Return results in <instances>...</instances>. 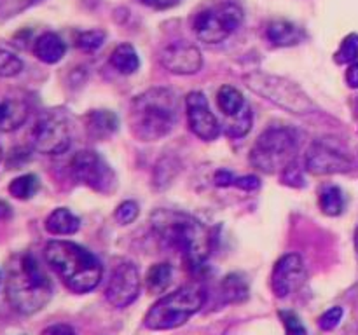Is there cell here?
I'll return each instance as SVG.
<instances>
[{"mask_svg": "<svg viewBox=\"0 0 358 335\" xmlns=\"http://www.w3.org/2000/svg\"><path fill=\"white\" fill-rule=\"evenodd\" d=\"M205 304V292L199 286L187 285L157 300L143 316V327L149 330H173L191 320Z\"/></svg>", "mask_w": 358, "mask_h": 335, "instance_id": "cell-5", "label": "cell"}, {"mask_svg": "<svg viewBox=\"0 0 358 335\" xmlns=\"http://www.w3.org/2000/svg\"><path fill=\"white\" fill-rule=\"evenodd\" d=\"M28 117V105L21 98L0 100V131H14Z\"/></svg>", "mask_w": 358, "mask_h": 335, "instance_id": "cell-17", "label": "cell"}, {"mask_svg": "<svg viewBox=\"0 0 358 335\" xmlns=\"http://www.w3.org/2000/svg\"><path fill=\"white\" fill-rule=\"evenodd\" d=\"M110 65L117 70L119 73L131 75L138 70L140 58L136 54L135 47L131 44H119L110 54Z\"/></svg>", "mask_w": 358, "mask_h": 335, "instance_id": "cell-23", "label": "cell"}, {"mask_svg": "<svg viewBox=\"0 0 358 335\" xmlns=\"http://www.w3.org/2000/svg\"><path fill=\"white\" fill-rule=\"evenodd\" d=\"M105 31L103 30H86L77 34L76 37V45L84 52H93L96 49L101 47V44L105 42Z\"/></svg>", "mask_w": 358, "mask_h": 335, "instance_id": "cell-29", "label": "cell"}, {"mask_svg": "<svg viewBox=\"0 0 358 335\" xmlns=\"http://www.w3.org/2000/svg\"><path fill=\"white\" fill-rule=\"evenodd\" d=\"M304 164L311 174L346 173L352 170L350 157L327 140H315L306 150Z\"/></svg>", "mask_w": 358, "mask_h": 335, "instance_id": "cell-12", "label": "cell"}, {"mask_svg": "<svg viewBox=\"0 0 358 335\" xmlns=\"http://www.w3.org/2000/svg\"><path fill=\"white\" fill-rule=\"evenodd\" d=\"M70 142H72V133L69 122L56 112L41 115L30 131L31 147L44 156H58L66 152Z\"/></svg>", "mask_w": 358, "mask_h": 335, "instance_id": "cell-10", "label": "cell"}, {"mask_svg": "<svg viewBox=\"0 0 358 335\" xmlns=\"http://www.w3.org/2000/svg\"><path fill=\"white\" fill-rule=\"evenodd\" d=\"M185 115L191 131L205 142H212L222 131L219 121L210 110L208 100L201 91H192L185 96Z\"/></svg>", "mask_w": 358, "mask_h": 335, "instance_id": "cell-13", "label": "cell"}, {"mask_svg": "<svg viewBox=\"0 0 358 335\" xmlns=\"http://www.w3.org/2000/svg\"><path fill=\"white\" fill-rule=\"evenodd\" d=\"M21 70H23V61L13 52L0 49V77L2 79L16 77Z\"/></svg>", "mask_w": 358, "mask_h": 335, "instance_id": "cell-30", "label": "cell"}, {"mask_svg": "<svg viewBox=\"0 0 358 335\" xmlns=\"http://www.w3.org/2000/svg\"><path fill=\"white\" fill-rule=\"evenodd\" d=\"M343 320V307H331V309L325 311L320 318H318V327L324 332H331L341 323Z\"/></svg>", "mask_w": 358, "mask_h": 335, "instance_id": "cell-34", "label": "cell"}, {"mask_svg": "<svg viewBox=\"0 0 358 335\" xmlns=\"http://www.w3.org/2000/svg\"><path fill=\"white\" fill-rule=\"evenodd\" d=\"M140 271L133 262H121L112 271L108 285L105 288V299L115 309H124L131 306L140 295Z\"/></svg>", "mask_w": 358, "mask_h": 335, "instance_id": "cell-11", "label": "cell"}, {"mask_svg": "<svg viewBox=\"0 0 358 335\" xmlns=\"http://www.w3.org/2000/svg\"><path fill=\"white\" fill-rule=\"evenodd\" d=\"M138 213H140V208L135 201H124V202H121L117 208H115L114 216L119 223H122V225H128V223L135 222L136 216H138Z\"/></svg>", "mask_w": 358, "mask_h": 335, "instance_id": "cell-32", "label": "cell"}, {"mask_svg": "<svg viewBox=\"0 0 358 335\" xmlns=\"http://www.w3.org/2000/svg\"><path fill=\"white\" fill-rule=\"evenodd\" d=\"M177 94L166 87H152L133 98L129 131L138 142H157L173 131L178 121Z\"/></svg>", "mask_w": 358, "mask_h": 335, "instance_id": "cell-2", "label": "cell"}, {"mask_svg": "<svg viewBox=\"0 0 358 335\" xmlns=\"http://www.w3.org/2000/svg\"><path fill=\"white\" fill-rule=\"evenodd\" d=\"M297 136L292 129L275 126L255 140L250 150L252 166L266 174L282 173L290 163L296 161Z\"/></svg>", "mask_w": 358, "mask_h": 335, "instance_id": "cell-6", "label": "cell"}, {"mask_svg": "<svg viewBox=\"0 0 358 335\" xmlns=\"http://www.w3.org/2000/svg\"><path fill=\"white\" fill-rule=\"evenodd\" d=\"M140 2L147 7H152V9L163 10V9H170V7H173L178 0H140Z\"/></svg>", "mask_w": 358, "mask_h": 335, "instance_id": "cell-38", "label": "cell"}, {"mask_svg": "<svg viewBox=\"0 0 358 335\" xmlns=\"http://www.w3.org/2000/svg\"><path fill=\"white\" fill-rule=\"evenodd\" d=\"M65 52V42L59 38V35L52 34V31L42 34L34 44V54L37 56V59H41L42 63H45V65H55V63L62 61Z\"/></svg>", "mask_w": 358, "mask_h": 335, "instance_id": "cell-19", "label": "cell"}, {"mask_svg": "<svg viewBox=\"0 0 358 335\" xmlns=\"http://www.w3.org/2000/svg\"><path fill=\"white\" fill-rule=\"evenodd\" d=\"M266 37L276 47H290V45L299 44L304 38V34L290 21L275 20L266 28Z\"/></svg>", "mask_w": 358, "mask_h": 335, "instance_id": "cell-18", "label": "cell"}, {"mask_svg": "<svg viewBox=\"0 0 358 335\" xmlns=\"http://www.w3.org/2000/svg\"><path fill=\"white\" fill-rule=\"evenodd\" d=\"M159 61L168 72L178 75H192L203 66L201 51L187 40H173L159 52Z\"/></svg>", "mask_w": 358, "mask_h": 335, "instance_id": "cell-14", "label": "cell"}, {"mask_svg": "<svg viewBox=\"0 0 358 335\" xmlns=\"http://www.w3.org/2000/svg\"><path fill=\"white\" fill-rule=\"evenodd\" d=\"M10 215H13V211H10V206L7 204L6 201H0V220L9 218Z\"/></svg>", "mask_w": 358, "mask_h": 335, "instance_id": "cell-40", "label": "cell"}, {"mask_svg": "<svg viewBox=\"0 0 358 335\" xmlns=\"http://www.w3.org/2000/svg\"><path fill=\"white\" fill-rule=\"evenodd\" d=\"M280 174H282L283 184L289 185V187H304V185H306L303 177V168H299V164H297L296 161L290 163Z\"/></svg>", "mask_w": 358, "mask_h": 335, "instance_id": "cell-33", "label": "cell"}, {"mask_svg": "<svg viewBox=\"0 0 358 335\" xmlns=\"http://www.w3.org/2000/svg\"><path fill=\"white\" fill-rule=\"evenodd\" d=\"M0 161H2V149H0Z\"/></svg>", "mask_w": 358, "mask_h": 335, "instance_id": "cell-42", "label": "cell"}, {"mask_svg": "<svg viewBox=\"0 0 358 335\" xmlns=\"http://www.w3.org/2000/svg\"><path fill=\"white\" fill-rule=\"evenodd\" d=\"M252 122H254V115H252V108L247 105L240 114L226 117V122L222 124V133L229 138H241L252 129Z\"/></svg>", "mask_w": 358, "mask_h": 335, "instance_id": "cell-26", "label": "cell"}, {"mask_svg": "<svg viewBox=\"0 0 358 335\" xmlns=\"http://www.w3.org/2000/svg\"><path fill=\"white\" fill-rule=\"evenodd\" d=\"M280 320L283 321L287 335H308L306 327L303 325L301 318L294 311H280Z\"/></svg>", "mask_w": 358, "mask_h": 335, "instance_id": "cell-31", "label": "cell"}, {"mask_svg": "<svg viewBox=\"0 0 358 335\" xmlns=\"http://www.w3.org/2000/svg\"><path fill=\"white\" fill-rule=\"evenodd\" d=\"M80 220L66 208H56L45 218V230L52 236H72L79 230Z\"/></svg>", "mask_w": 358, "mask_h": 335, "instance_id": "cell-20", "label": "cell"}, {"mask_svg": "<svg viewBox=\"0 0 358 335\" xmlns=\"http://www.w3.org/2000/svg\"><path fill=\"white\" fill-rule=\"evenodd\" d=\"M38 188H41V181H38V178L35 177V174L28 173V174H21V177L14 178V180L10 181L9 194L13 195V198L24 201V199L34 198V195L38 192Z\"/></svg>", "mask_w": 358, "mask_h": 335, "instance_id": "cell-27", "label": "cell"}, {"mask_svg": "<svg viewBox=\"0 0 358 335\" xmlns=\"http://www.w3.org/2000/svg\"><path fill=\"white\" fill-rule=\"evenodd\" d=\"M44 257L63 285L73 293H87L100 285L103 265L96 255L80 244L63 239L49 241Z\"/></svg>", "mask_w": 358, "mask_h": 335, "instance_id": "cell-4", "label": "cell"}, {"mask_svg": "<svg viewBox=\"0 0 358 335\" xmlns=\"http://www.w3.org/2000/svg\"><path fill=\"white\" fill-rule=\"evenodd\" d=\"M320 209L329 216H339L345 209V195L338 185H324L318 195Z\"/></svg>", "mask_w": 358, "mask_h": 335, "instance_id": "cell-25", "label": "cell"}, {"mask_svg": "<svg viewBox=\"0 0 358 335\" xmlns=\"http://www.w3.org/2000/svg\"><path fill=\"white\" fill-rule=\"evenodd\" d=\"M346 82L353 89H358V61L352 63L348 66V70H346Z\"/></svg>", "mask_w": 358, "mask_h": 335, "instance_id": "cell-39", "label": "cell"}, {"mask_svg": "<svg viewBox=\"0 0 358 335\" xmlns=\"http://www.w3.org/2000/svg\"><path fill=\"white\" fill-rule=\"evenodd\" d=\"M234 178L236 177H234L229 170H219L215 173L213 181H215L217 187H229V185L234 184Z\"/></svg>", "mask_w": 358, "mask_h": 335, "instance_id": "cell-37", "label": "cell"}, {"mask_svg": "<svg viewBox=\"0 0 358 335\" xmlns=\"http://www.w3.org/2000/svg\"><path fill=\"white\" fill-rule=\"evenodd\" d=\"M245 84L255 94L266 98L287 112L301 115L315 110L311 98L296 82L285 77L271 75L266 72H252L245 75Z\"/></svg>", "mask_w": 358, "mask_h": 335, "instance_id": "cell-7", "label": "cell"}, {"mask_svg": "<svg viewBox=\"0 0 358 335\" xmlns=\"http://www.w3.org/2000/svg\"><path fill=\"white\" fill-rule=\"evenodd\" d=\"M70 173L73 180L100 194H108L117 185V177L110 164L94 150H80L70 161Z\"/></svg>", "mask_w": 358, "mask_h": 335, "instance_id": "cell-9", "label": "cell"}, {"mask_svg": "<svg viewBox=\"0 0 358 335\" xmlns=\"http://www.w3.org/2000/svg\"><path fill=\"white\" fill-rule=\"evenodd\" d=\"M234 187L241 188V191L245 192H252L255 191V188L261 187V180H259V177H255V174H245V177H236L234 178Z\"/></svg>", "mask_w": 358, "mask_h": 335, "instance_id": "cell-35", "label": "cell"}, {"mask_svg": "<svg viewBox=\"0 0 358 335\" xmlns=\"http://www.w3.org/2000/svg\"><path fill=\"white\" fill-rule=\"evenodd\" d=\"M334 59H336V63H339V65H348V63L357 61L358 59V34H350L348 37L343 38L338 52L334 54Z\"/></svg>", "mask_w": 358, "mask_h": 335, "instance_id": "cell-28", "label": "cell"}, {"mask_svg": "<svg viewBox=\"0 0 358 335\" xmlns=\"http://www.w3.org/2000/svg\"><path fill=\"white\" fill-rule=\"evenodd\" d=\"M30 2H37V0H30Z\"/></svg>", "mask_w": 358, "mask_h": 335, "instance_id": "cell-43", "label": "cell"}, {"mask_svg": "<svg viewBox=\"0 0 358 335\" xmlns=\"http://www.w3.org/2000/svg\"><path fill=\"white\" fill-rule=\"evenodd\" d=\"M306 279V267L297 253H287L276 260L271 274V288L276 297L285 299Z\"/></svg>", "mask_w": 358, "mask_h": 335, "instance_id": "cell-15", "label": "cell"}, {"mask_svg": "<svg viewBox=\"0 0 358 335\" xmlns=\"http://www.w3.org/2000/svg\"><path fill=\"white\" fill-rule=\"evenodd\" d=\"M171 281H173V267L170 264H166V262L154 264L147 271L145 286L149 290V293H152V295H159V293L166 292L170 288Z\"/></svg>", "mask_w": 358, "mask_h": 335, "instance_id": "cell-22", "label": "cell"}, {"mask_svg": "<svg viewBox=\"0 0 358 335\" xmlns=\"http://www.w3.org/2000/svg\"><path fill=\"white\" fill-rule=\"evenodd\" d=\"M243 17V9L238 3H217V6H210L199 10L192 17V30L201 42L220 44L241 27Z\"/></svg>", "mask_w": 358, "mask_h": 335, "instance_id": "cell-8", "label": "cell"}, {"mask_svg": "<svg viewBox=\"0 0 358 335\" xmlns=\"http://www.w3.org/2000/svg\"><path fill=\"white\" fill-rule=\"evenodd\" d=\"M355 248H357V251H358V227H357V230H355Z\"/></svg>", "mask_w": 358, "mask_h": 335, "instance_id": "cell-41", "label": "cell"}, {"mask_svg": "<svg viewBox=\"0 0 358 335\" xmlns=\"http://www.w3.org/2000/svg\"><path fill=\"white\" fill-rule=\"evenodd\" d=\"M150 222L161 239L180 251L191 267H201L212 253V237L208 229L189 213L156 209L150 215Z\"/></svg>", "mask_w": 358, "mask_h": 335, "instance_id": "cell-3", "label": "cell"}, {"mask_svg": "<svg viewBox=\"0 0 358 335\" xmlns=\"http://www.w3.org/2000/svg\"><path fill=\"white\" fill-rule=\"evenodd\" d=\"M217 103H219V108L222 110V114L226 117H231V115H236L247 107L245 103V96L241 94L240 89H236L234 86H222L219 91H217Z\"/></svg>", "mask_w": 358, "mask_h": 335, "instance_id": "cell-24", "label": "cell"}, {"mask_svg": "<svg viewBox=\"0 0 358 335\" xmlns=\"http://www.w3.org/2000/svg\"><path fill=\"white\" fill-rule=\"evenodd\" d=\"M220 293L227 304H241L250 295V288H248V283L243 276L238 274V272H231L222 279Z\"/></svg>", "mask_w": 358, "mask_h": 335, "instance_id": "cell-21", "label": "cell"}, {"mask_svg": "<svg viewBox=\"0 0 358 335\" xmlns=\"http://www.w3.org/2000/svg\"><path fill=\"white\" fill-rule=\"evenodd\" d=\"M84 124L90 138L107 140L117 131L119 119L112 110H91L84 115Z\"/></svg>", "mask_w": 358, "mask_h": 335, "instance_id": "cell-16", "label": "cell"}, {"mask_svg": "<svg viewBox=\"0 0 358 335\" xmlns=\"http://www.w3.org/2000/svg\"><path fill=\"white\" fill-rule=\"evenodd\" d=\"M6 297L21 314H34L52 297V283L31 253H17L6 267Z\"/></svg>", "mask_w": 358, "mask_h": 335, "instance_id": "cell-1", "label": "cell"}, {"mask_svg": "<svg viewBox=\"0 0 358 335\" xmlns=\"http://www.w3.org/2000/svg\"><path fill=\"white\" fill-rule=\"evenodd\" d=\"M42 335H76V332H73V328L70 327V325L56 323V325H51V327L44 328Z\"/></svg>", "mask_w": 358, "mask_h": 335, "instance_id": "cell-36", "label": "cell"}]
</instances>
